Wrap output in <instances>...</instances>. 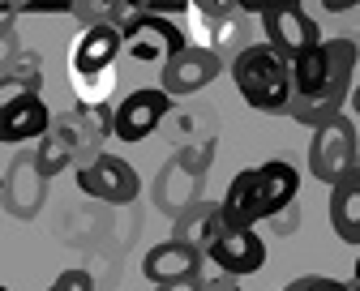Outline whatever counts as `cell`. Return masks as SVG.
<instances>
[{
	"mask_svg": "<svg viewBox=\"0 0 360 291\" xmlns=\"http://www.w3.org/2000/svg\"><path fill=\"white\" fill-rule=\"evenodd\" d=\"M356 60H360V43L356 39H326L318 52H309L304 60L292 65V103L288 116L304 129L318 133L322 124L339 120L343 108L352 103V77H356Z\"/></svg>",
	"mask_w": 360,
	"mask_h": 291,
	"instance_id": "1",
	"label": "cell"
},
{
	"mask_svg": "<svg viewBox=\"0 0 360 291\" xmlns=\"http://www.w3.org/2000/svg\"><path fill=\"white\" fill-rule=\"evenodd\" d=\"M300 193V172L288 159H270L262 167L236 172V180L223 193V223L228 227H257L266 219H279L283 210L296 206Z\"/></svg>",
	"mask_w": 360,
	"mask_h": 291,
	"instance_id": "2",
	"label": "cell"
},
{
	"mask_svg": "<svg viewBox=\"0 0 360 291\" xmlns=\"http://www.w3.org/2000/svg\"><path fill=\"white\" fill-rule=\"evenodd\" d=\"M232 82H236L240 99L253 112L288 116V103H292V65L283 56H275L266 43H253L249 52H240L232 60Z\"/></svg>",
	"mask_w": 360,
	"mask_h": 291,
	"instance_id": "3",
	"label": "cell"
},
{
	"mask_svg": "<svg viewBox=\"0 0 360 291\" xmlns=\"http://www.w3.org/2000/svg\"><path fill=\"white\" fill-rule=\"evenodd\" d=\"M240 9H253L262 13V30H266V47L275 56H283L288 65L304 60L309 52H318V47L326 43L318 22H313V13L304 5H240Z\"/></svg>",
	"mask_w": 360,
	"mask_h": 291,
	"instance_id": "4",
	"label": "cell"
},
{
	"mask_svg": "<svg viewBox=\"0 0 360 291\" xmlns=\"http://www.w3.org/2000/svg\"><path fill=\"white\" fill-rule=\"evenodd\" d=\"M185 47H189L185 30H180L172 18H163V13H150L146 5H138V13H133L129 26H124V56L146 65V69L163 73Z\"/></svg>",
	"mask_w": 360,
	"mask_h": 291,
	"instance_id": "5",
	"label": "cell"
},
{
	"mask_svg": "<svg viewBox=\"0 0 360 291\" xmlns=\"http://www.w3.org/2000/svg\"><path fill=\"white\" fill-rule=\"evenodd\" d=\"M214 150L210 146H185L176 159H167L159 167V180H155V206L172 219H180L189 206L202 202V176L210 167Z\"/></svg>",
	"mask_w": 360,
	"mask_h": 291,
	"instance_id": "6",
	"label": "cell"
},
{
	"mask_svg": "<svg viewBox=\"0 0 360 291\" xmlns=\"http://www.w3.org/2000/svg\"><path fill=\"white\" fill-rule=\"evenodd\" d=\"M90 155H99V133L86 124L82 112H69V116H56L48 137L34 146V163L43 176H60L65 167H82Z\"/></svg>",
	"mask_w": 360,
	"mask_h": 291,
	"instance_id": "7",
	"label": "cell"
},
{
	"mask_svg": "<svg viewBox=\"0 0 360 291\" xmlns=\"http://www.w3.org/2000/svg\"><path fill=\"white\" fill-rule=\"evenodd\" d=\"M352 172H360V137L352 116H339L330 124H322L309 141V176L322 180L326 188H335L339 180H347Z\"/></svg>",
	"mask_w": 360,
	"mask_h": 291,
	"instance_id": "8",
	"label": "cell"
},
{
	"mask_svg": "<svg viewBox=\"0 0 360 291\" xmlns=\"http://www.w3.org/2000/svg\"><path fill=\"white\" fill-rule=\"evenodd\" d=\"M77 188L86 193V198H95L103 206H129L138 202L142 193V176L133 172V163H124L120 155H90L82 167H77Z\"/></svg>",
	"mask_w": 360,
	"mask_h": 291,
	"instance_id": "9",
	"label": "cell"
},
{
	"mask_svg": "<svg viewBox=\"0 0 360 291\" xmlns=\"http://www.w3.org/2000/svg\"><path fill=\"white\" fill-rule=\"evenodd\" d=\"M172 112H176V99L163 94L159 86L133 90V94H124V99L116 103V137L129 141V146L133 141H146Z\"/></svg>",
	"mask_w": 360,
	"mask_h": 291,
	"instance_id": "10",
	"label": "cell"
},
{
	"mask_svg": "<svg viewBox=\"0 0 360 291\" xmlns=\"http://www.w3.org/2000/svg\"><path fill=\"white\" fill-rule=\"evenodd\" d=\"M120 56H124V30L112 26L108 18H103V22H90V26L77 34L73 52H69V77L108 73V69H116Z\"/></svg>",
	"mask_w": 360,
	"mask_h": 291,
	"instance_id": "11",
	"label": "cell"
},
{
	"mask_svg": "<svg viewBox=\"0 0 360 291\" xmlns=\"http://www.w3.org/2000/svg\"><path fill=\"white\" fill-rule=\"evenodd\" d=\"M219 73H223V60L210 52V47L189 43L185 52H180V56L159 73V90H163V94H172V99H185V94L206 90Z\"/></svg>",
	"mask_w": 360,
	"mask_h": 291,
	"instance_id": "12",
	"label": "cell"
},
{
	"mask_svg": "<svg viewBox=\"0 0 360 291\" xmlns=\"http://www.w3.org/2000/svg\"><path fill=\"white\" fill-rule=\"evenodd\" d=\"M206 257L219 266V274L245 278L266 266V240L257 235V227H223V235L210 245Z\"/></svg>",
	"mask_w": 360,
	"mask_h": 291,
	"instance_id": "13",
	"label": "cell"
},
{
	"mask_svg": "<svg viewBox=\"0 0 360 291\" xmlns=\"http://www.w3.org/2000/svg\"><path fill=\"white\" fill-rule=\"evenodd\" d=\"M43 202H48V176L39 172L34 150H30V155H18L13 167L5 172V210H9L13 219L30 223V219H39Z\"/></svg>",
	"mask_w": 360,
	"mask_h": 291,
	"instance_id": "14",
	"label": "cell"
},
{
	"mask_svg": "<svg viewBox=\"0 0 360 291\" xmlns=\"http://www.w3.org/2000/svg\"><path fill=\"white\" fill-rule=\"evenodd\" d=\"M202 257H206V253H198V249H189V245L163 240V245L146 249L142 274H146L155 287H167V283H198V278H202Z\"/></svg>",
	"mask_w": 360,
	"mask_h": 291,
	"instance_id": "15",
	"label": "cell"
},
{
	"mask_svg": "<svg viewBox=\"0 0 360 291\" xmlns=\"http://www.w3.org/2000/svg\"><path fill=\"white\" fill-rule=\"evenodd\" d=\"M52 108L43 103V94L13 103L9 112H0V146H22V141H43L52 129Z\"/></svg>",
	"mask_w": 360,
	"mask_h": 291,
	"instance_id": "16",
	"label": "cell"
},
{
	"mask_svg": "<svg viewBox=\"0 0 360 291\" xmlns=\"http://www.w3.org/2000/svg\"><path fill=\"white\" fill-rule=\"evenodd\" d=\"M223 206L219 202H198V206H189L180 219H172V240L176 245H189V249H198V253H210V245L223 235Z\"/></svg>",
	"mask_w": 360,
	"mask_h": 291,
	"instance_id": "17",
	"label": "cell"
},
{
	"mask_svg": "<svg viewBox=\"0 0 360 291\" xmlns=\"http://www.w3.org/2000/svg\"><path fill=\"white\" fill-rule=\"evenodd\" d=\"M330 231L343 245H360V172H352L347 180H339L330 188Z\"/></svg>",
	"mask_w": 360,
	"mask_h": 291,
	"instance_id": "18",
	"label": "cell"
},
{
	"mask_svg": "<svg viewBox=\"0 0 360 291\" xmlns=\"http://www.w3.org/2000/svg\"><path fill=\"white\" fill-rule=\"evenodd\" d=\"M39 90H43V60H39L34 52H30V56L22 52L13 69L0 73V112H9L13 103L30 99V94H39Z\"/></svg>",
	"mask_w": 360,
	"mask_h": 291,
	"instance_id": "19",
	"label": "cell"
},
{
	"mask_svg": "<svg viewBox=\"0 0 360 291\" xmlns=\"http://www.w3.org/2000/svg\"><path fill=\"white\" fill-rule=\"evenodd\" d=\"M69 86H73L77 108H103V103L112 99V90H116V69L90 73V77H69Z\"/></svg>",
	"mask_w": 360,
	"mask_h": 291,
	"instance_id": "20",
	"label": "cell"
},
{
	"mask_svg": "<svg viewBox=\"0 0 360 291\" xmlns=\"http://www.w3.org/2000/svg\"><path fill=\"white\" fill-rule=\"evenodd\" d=\"M283 291H352V287L339 283V278H330V274H300V278H292Z\"/></svg>",
	"mask_w": 360,
	"mask_h": 291,
	"instance_id": "21",
	"label": "cell"
},
{
	"mask_svg": "<svg viewBox=\"0 0 360 291\" xmlns=\"http://www.w3.org/2000/svg\"><path fill=\"white\" fill-rule=\"evenodd\" d=\"M48 291H95V278L86 270H65V274H56V283Z\"/></svg>",
	"mask_w": 360,
	"mask_h": 291,
	"instance_id": "22",
	"label": "cell"
},
{
	"mask_svg": "<svg viewBox=\"0 0 360 291\" xmlns=\"http://www.w3.org/2000/svg\"><path fill=\"white\" fill-rule=\"evenodd\" d=\"M202 291H245L232 274H210V278H202Z\"/></svg>",
	"mask_w": 360,
	"mask_h": 291,
	"instance_id": "23",
	"label": "cell"
},
{
	"mask_svg": "<svg viewBox=\"0 0 360 291\" xmlns=\"http://www.w3.org/2000/svg\"><path fill=\"white\" fill-rule=\"evenodd\" d=\"M155 291H202V283H167V287H155Z\"/></svg>",
	"mask_w": 360,
	"mask_h": 291,
	"instance_id": "24",
	"label": "cell"
},
{
	"mask_svg": "<svg viewBox=\"0 0 360 291\" xmlns=\"http://www.w3.org/2000/svg\"><path fill=\"white\" fill-rule=\"evenodd\" d=\"M352 112H356V116H360V86H356V90H352Z\"/></svg>",
	"mask_w": 360,
	"mask_h": 291,
	"instance_id": "25",
	"label": "cell"
},
{
	"mask_svg": "<svg viewBox=\"0 0 360 291\" xmlns=\"http://www.w3.org/2000/svg\"><path fill=\"white\" fill-rule=\"evenodd\" d=\"M352 283H360V257H356V274H352Z\"/></svg>",
	"mask_w": 360,
	"mask_h": 291,
	"instance_id": "26",
	"label": "cell"
},
{
	"mask_svg": "<svg viewBox=\"0 0 360 291\" xmlns=\"http://www.w3.org/2000/svg\"><path fill=\"white\" fill-rule=\"evenodd\" d=\"M0 193H5V172H0Z\"/></svg>",
	"mask_w": 360,
	"mask_h": 291,
	"instance_id": "27",
	"label": "cell"
},
{
	"mask_svg": "<svg viewBox=\"0 0 360 291\" xmlns=\"http://www.w3.org/2000/svg\"><path fill=\"white\" fill-rule=\"evenodd\" d=\"M347 287H352V291H360V283H347Z\"/></svg>",
	"mask_w": 360,
	"mask_h": 291,
	"instance_id": "28",
	"label": "cell"
},
{
	"mask_svg": "<svg viewBox=\"0 0 360 291\" xmlns=\"http://www.w3.org/2000/svg\"><path fill=\"white\" fill-rule=\"evenodd\" d=\"M0 291H9V287H0Z\"/></svg>",
	"mask_w": 360,
	"mask_h": 291,
	"instance_id": "29",
	"label": "cell"
}]
</instances>
